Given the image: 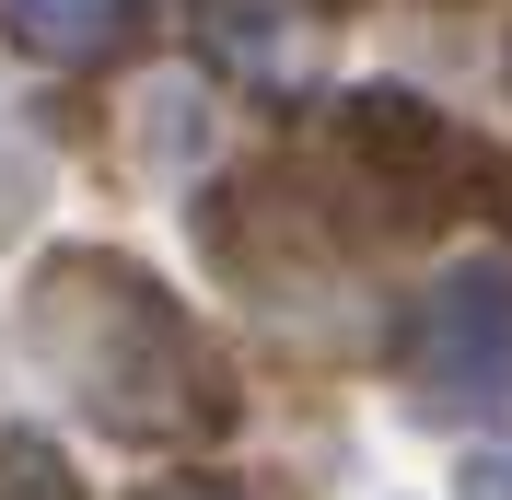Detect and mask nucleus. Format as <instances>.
I'll return each mask as SVG.
<instances>
[{"instance_id":"f03ea898","label":"nucleus","mask_w":512,"mask_h":500,"mask_svg":"<svg viewBox=\"0 0 512 500\" xmlns=\"http://www.w3.org/2000/svg\"><path fill=\"white\" fill-rule=\"evenodd\" d=\"M187 500H198V489H187Z\"/></svg>"},{"instance_id":"f257e3e1","label":"nucleus","mask_w":512,"mask_h":500,"mask_svg":"<svg viewBox=\"0 0 512 500\" xmlns=\"http://www.w3.org/2000/svg\"><path fill=\"white\" fill-rule=\"evenodd\" d=\"M12 24H24L35 47H82V35L105 24V0H12Z\"/></svg>"}]
</instances>
